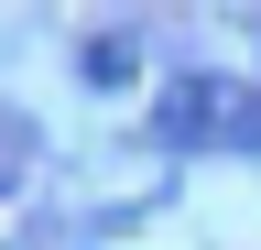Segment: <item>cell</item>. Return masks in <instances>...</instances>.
Returning <instances> with one entry per match:
<instances>
[{"label":"cell","mask_w":261,"mask_h":250,"mask_svg":"<svg viewBox=\"0 0 261 250\" xmlns=\"http://www.w3.org/2000/svg\"><path fill=\"white\" fill-rule=\"evenodd\" d=\"M152 131L174 142V152H261V87L196 76V87H174V98L152 109Z\"/></svg>","instance_id":"1"}]
</instances>
